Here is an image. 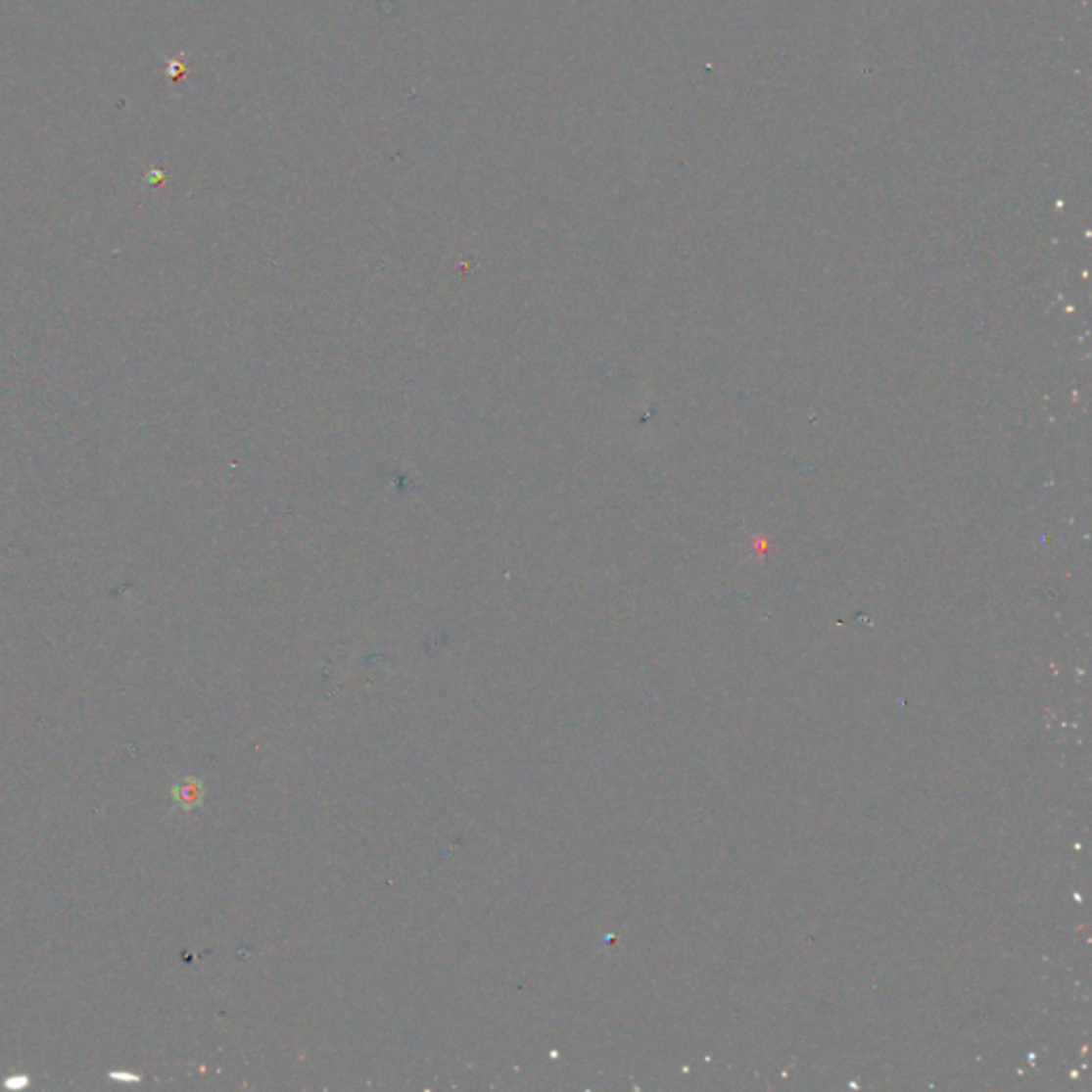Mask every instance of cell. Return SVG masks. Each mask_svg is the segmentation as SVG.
<instances>
[{
	"instance_id": "cell-1",
	"label": "cell",
	"mask_w": 1092,
	"mask_h": 1092,
	"mask_svg": "<svg viewBox=\"0 0 1092 1092\" xmlns=\"http://www.w3.org/2000/svg\"><path fill=\"white\" fill-rule=\"evenodd\" d=\"M173 798H175L179 809H186V811L195 809V807L201 805V800H203V783L199 782V779L186 777L173 787Z\"/></svg>"
},
{
	"instance_id": "cell-2",
	"label": "cell",
	"mask_w": 1092,
	"mask_h": 1092,
	"mask_svg": "<svg viewBox=\"0 0 1092 1092\" xmlns=\"http://www.w3.org/2000/svg\"><path fill=\"white\" fill-rule=\"evenodd\" d=\"M182 71H184V65L175 63V60H171V63H166V75H169L171 79H175L179 73H182Z\"/></svg>"
}]
</instances>
